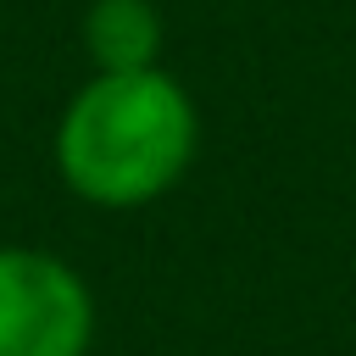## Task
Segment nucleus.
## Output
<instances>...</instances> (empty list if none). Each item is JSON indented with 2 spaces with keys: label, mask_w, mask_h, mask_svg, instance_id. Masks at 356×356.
I'll list each match as a JSON object with an SVG mask.
<instances>
[{
  "label": "nucleus",
  "mask_w": 356,
  "mask_h": 356,
  "mask_svg": "<svg viewBox=\"0 0 356 356\" xmlns=\"http://www.w3.org/2000/svg\"><path fill=\"white\" fill-rule=\"evenodd\" d=\"M161 11L150 0H95L83 11V56L95 72H139L161 67Z\"/></svg>",
  "instance_id": "3"
},
{
  "label": "nucleus",
  "mask_w": 356,
  "mask_h": 356,
  "mask_svg": "<svg viewBox=\"0 0 356 356\" xmlns=\"http://www.w3.org/2000/svg\"><path fill=\"white\" fill-rule=\"evenodd\" d=\"M200 150V111L167 67L89 72L56 117V172L100 211H139L178 189Z\"/></svg>",
  "instance_id": "1"
},
{
  "label": "nucleus",
  "mask_w": 356,
  "mask_h": 356,
  "mask_svg": "<svg viewBox=\"0 0 356 356\" xmlns=\"http://www.w3.org/2000/svg\"><path fill=\"white\" fill-rule=\"evenodd\" d=\"M95 289L39 245H0V356H89Z\"/></svg>",
  "instance_id": "2"
}]
</instances>
